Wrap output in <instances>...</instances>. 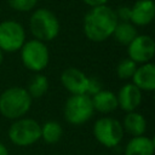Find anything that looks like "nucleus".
<instances>
[{
    "label": "nucleus",
    "mask_w": 155,
    "mask_h": 155,
    "mask_svg": "<svg viewBox=\"0 0 155 155\" xmlns=\"http://www.w3.org/2000/svg\"><path fill=\"white\" fill-rule=\"evenodd\" d=\"M117 22L111 7L107 5L91 7L84 18V33L91 41L102 42L113 35Z\"/></svg>",
    "instance_id": "f257e3e1"
},
{
    "label": "nucleus",
    "mask_w": 155,
    "mask_h": 155,
    "mask_svg": "<svg viewBox=\"0 0 155 155\" xmlns=\"http://www.w3.org/2000/svg\"><path fill=\"white\" fill-rule=\"evenodd\" d=\"M31 101L33 98L25 88L8 87L0 94V114L10 120L21 119L29 111Z\"/></svg>",
    "instance_id": "f03ea898"
},
{
    "label": "nucleus",
    "mask_w": 155,
    "mask_h": 155,
    "mask_svg": "<svg viewBox=\"0 0 155 155\" xmlns=\"http://www.w3.org/2000/svg\"><path fill=\"white\" fill-rule=\"evenodd\" d=\"M29 28L36 40L42 42L53 40L59 33V21L56 15L47 8L36 10L29 19Z\"/></svg>",
    "instance_id": "7ed1b4c3"
},
{
    "label": "nucleus",
    "mask_w": 155,
    "mask_h": 155,
    "mask_svg": "<svg viewBox=\"0 0 155 155\" xmlns=\"http://www.w3.org/2000/svg\"><path fill=\"white\" fill-rule=\"evenodd\" d=\"M10 140L18 147H29L41 138V126L29 117L17 119L8 128Z\"/></svg>",
    "instance_id": "20e7f679"
},
{
    "label": "nucleus",
    "mask_w": 155,
    "mask_h": 155,
    "mask_svg": "<svg viewBox=\"0 0 155 155\" xmlns=\"http://www.w3.org/2000/svg\"><path fill=\"white\" fill-rule=\"evenodd\" d=\"M63 113L65 120L71 125H82L87 122L94 113L91 97L86 93L71 94L65 101Z\"/></svg>",
    "instance_id": "39448f33"
},
{
    "label": "nucleus",
    "mask_w": 155,
    "mask_h": 155,
    "mask_svg": "<svg viewBox=\"0 0 155 155\" xmlns=\"http://www.w3.org/2000/svg\"><path fill=\"white\" fill-rule=\"evenodd\" d=\"M21 59L27 69L40 73L48 64V48L45 42L36 39L25 41L21 47Z\"/></svg>",
    "instance_id": "423d86ee"
},
{
    "label": "nucleus",
    "mask_w": 155,
    "mask_h": 155,
    "mask_svg": "<svg viewBox=\"0 0 155 155\" xmlns=\"http://www.w3.org/2000/svg\"><path fill=\"white\" fill-rule=\"evenodd\" d=\"M124 128L120 121L114 117H101L93 125V136L102 145L114 148L124 138Z\"/></svg>",
    "instance_id": "0eeeda50"
},
{
    "label": "nucleus",
    "mask_w": 155,
    "mask_h": 155,
    "mask_svg": "<svg viewBox=\"0 0 155 155\" xmlns=\"http://www.w3.org/2000/svg\"><path fill=\"white\" fill-rule=\"evenodd\" d=\"M24 42L25 31L22 24L11 19L0 23V50L2 52H16Z\"/></svg>",
    "instance_id": "6e6552de"
},
{
    "label": "nucleus",
    "mask_w": 155,
    "mask_h": 155,
    "mask_svg": "<svg viewBox=\"0 0 155 155\" xmlns=\"http://www.w3.org/2000/svg\"><path fill=\"white\" fill-rule=\"evenodd\" d=\"M128 58L134 63H148L155 53V42L149 35H137L127 45Z\"/></svg>",
    "instance_id": "1a4fd4ad"
},
{
    "label": "nucleus",
    "mask_w": 155,
    "mask_h": 155,
    "mask_svg": "<svg viewBox=\"0 0 155 155\" xmlns=\"http://www.w3.org/2000/svg\"><path fill=\"white\" fill-rule=\"evenodd\" d=\"M61 81L64 88L71 94H82L86 93L88 85V76L78 68L71 67V68H67L62 73Z\"/></svg>",
    "instance_id": "9d476101"
},
{
    "label": "nucleus",
    "mask_w": 155,
    "mask_h": 155,
    "mask_svg": "<svg viewBox=\"0 0 155 155\" xmlns=\"http://www.w3.org/2000/svg\"><path fill=\"white\" fill-rule=\"evenodd\" d=\"M116 98H117V105L124 111L127 113L134 111L142 102V91L132 82L125 84L120 88Z\"/></svg>",
    "instance_id": "9b49d317"
},
{
    "label": "nucleus",
    "mask_w": 155,
    "mask_h": 155,
    "mask_svg": "<svg viewBox=\"0 0 155 155\" xmlns=\"http://www.w3.org/2000/svg\"><path fill=\"white\" fill-rule=\"evenodd\" d=\"M155 16V5L153 0H138L131 7L130 22L133 25L144 27L151 23Z\"/></svg>",
    "instance_id": "f8f14e48"
},
{
    "label": "nucleus",
    "mask_w": 155,
    "mask_h": 155,
    "mask_svg": "<svg viewBox=\"0 0 155 155\" xmlns=\"http://www.w3.org/2000/svg\"><path fill=\"white\" fill-rule=\"evenodd\" d=\"M132 84L136 85L140 91L151 92L155 90V65L150 62L137 67L133 76Z\"/></svg>",
    "instance_id": "ddd939ff"
},
{
    "label": "nucleus",
    "mask_w": 155,
    "mask_h": 155,
    "mask_svg": "<svg viewBox=\"0 0 155 155\" xmlns=\"http://www.w3.org/2000/svg\"><path fill=\"white\" fill-rule=\"evenodd\" d=\"M91 101L93 109L103 114L111 113L119 107L116 94L108 90H101L99 92H97L91 97Z\"/></svg>",
    "instance_id": "4468645a"
},
{
    "label": "nucleus",
    "mask_w": 155,
    "mask_h": 155,
    "mask_svg": "<svg viewBox=\"0 0 155 155\" xmlns=\"http://www.w3.org/2000/svg\"><path fill=\"white\" fill-rule=\"evenodd\" d=\"M154 140L145 136L132 137L125 148V155H154Z\"/></svg>",
    "instance_id": "2eb2a0df"
},
{
    "label": "nucleus",
    "mask_w": 155,
    "mask_h": 155,
    "mask_svg": "<svg viewBox=\"0 0 155 155\" xmlns=\"http://www.w3.org/2000/svg\"><path fill=\"white\" fill-rule=\"evenodd\" d=\"M121 125H122L124 131H126L132 137L143 136L147 131V120H145V117L136 110L127 113V115L124 117V121H122Z\"/></svg>",
    "instance_id": "dca6fc26"
},
{
    "label": "nucleus",
    "mask_w": 155,
    "mask_h": 155,
    "mask_svg": "<svg viewBox=\"0 0 155 155\" xmlns=\"http://www.w3.org/2000/svg\"><path fill=\"white\" fill-rule=\"evenodd\" d=\"M138 35L136 25H133L131 22H117L114 33L111 36L121 44V45H128L136 36Z\"/></svg>",
    "instance_id": "f3484780"
},
{
    "label": "nucleus",
    "mask_w": 155,
    "mask_h": 155,
    "mask_svg": "<svg viewBox=\"0 0 155 155\" xmlns=\"http://www.w3.org/2000/svg\"><path fill=\"white\" fill-rule=\"evenodd\" d=\"M63 136V128L57 121H47L41 126V138L48 144L57 143Z\"/></svg>",
    "instance_id": "a211bd4d"
},
{
    "label": "nucleus",
    "mask_w": 155,
    "mask_h": 155,
    "mask_svg": "<svg viewBox=\"0 0 155 155\" xmlns=\"http://www.w3.org/2000/svg\"><path fill=\"white\" fill-rule=\"evenodd\" d=\"M31 98H40L42 97L47 90H48V80L42 74H36L33 76L30 82L28 84V87L25 88Z\"/></svg>",
    "instance_id": "6ab92c4d"
},
{
    "label": "nucleus",
    "mask_w": 155,
    "mask_h": 155,
    "mask_svg": "<svg viewBox=\"0 0 155 155\" xmlns=\"http://www.w3.org/2000/svg\"><path fill=\"white\" fill-rule=\"evenodd\" d=\"M136 69H137V63H134L130 58H125L117 64L116 74L121 80H130L132 79Z\"/></svg>",
    "instance_id": "aec40b11"
},
{
    "label": "nucleus",
    "mask_w": 155,
    "mask_h": 155,
    "mask_svg": "<svg viewBox=\"0 0 155 155\" xmlns=\"http://www.w3.org/2000/svg\"><path fill=\"white\" fill-rule=\"evenodd\" d=\"M7 1L12 8H15L16 11H22V12L34 8L38 2V0H7Z\"/></svg>",
    "instance_id": "412c9836"
},
{
    "label": "nucleus",
    "mask_w": 155,
    "mask_h": 155,
    "mask_svg": "<svg viewBox=\"0 0 155 155\" xmlns=\"http://www.w3.org/2000/svg\"><path fill=\"white\" fill-rule=\"evenodd\" d=\"M101 90H103L102 88V82L97 78H88V85H87L86 94L90 96V97H92L93 94H96Z\"/></svg>",
    "instance_id": "4be33fe9"
},
{
    "label": "nucleus",
    "mask_w": 155,
    "mask_h": 155,
    "mask_svg": "<svg viewBox=\"0 0 155 155\" xmlns=\"http://www.w3.org/2000/svg\"><path fill=\"white\" fill-rule=\"evenodd\" d=\"M116 18L119 22H130L131 18V7L127 6H121L117 8V11H115Z\"/></svg>",
    "instance_id": "5701e85b"
},
{
    "label": "nucleus",
    "mask_w": 155,
    "mask_h": 155,
    "mask_svg": "<svg viewBox=\"0 0 155 155\" xmlns=\"http://www.w3.org/2000/svg\"><path fill=\"white\" fill-rule=\"evenodd\" d=\"M86 5H88L90 7H96V6H101V5H105L108 2V0H82Z\"/></svg>",
    "instance_id": "b1692460"
},
{
    "label": "nucleus",
    "mask_w": 155,
    "mask_h": 155,
    "mask_svg": "<svg viewBox=\"0 0 155 155\" xmlns=\"http://www.w3.org/2000/svg\"><path fill=\"white\" fill-rule=\"evenodd\" d=\"M0 155H8V150L2 143H0Z\"/></svg>",
    "instance_id": "393cba45"
},
{
    "label": "nucleus",
    "mask_w": 155,
    "mask_h": 155,
    "mask_svg": "<svg viewBox=\"0 0 155 155\" xmlns=\"http://www.w3.org/2000/svg\"><path fill=\"white\" fill-rule=\"evenodd\" d=\"M2 59H4V54H2V51L0 50V65H1V63H2Z\"/></svg>",
    "instance_id": "a878e982"
}]
</instances>
